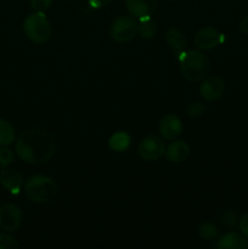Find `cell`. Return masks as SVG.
<instances>
[{
    "instance_id": "6da1fadb",
    "label": "cell",
    "mask_w": 248,
    "mask_h": 249,
    "mask_svg": "<svg viewBox=\"0 0 248 249\" xmlns=\"http://www.w3.org/2000/svg\"><path fill=\"white\" fill-rule=\"evenodd\" d=\"M15 152L24 163L40 165L48 163L53 157L56 141L51 133L45 129H28L17 136Z\"/></svg>"
},
{
    "instance_id": "7a4b0ae2",
    "label": "cell",
    "mask_w": 248,
    "mask_h": 249,
    "mask_svg": "<svg viewBox=\"0 0 248 249\" xmlns=\"http://www.w3.org/2000/svg\"><path fill=\"white\" fill-rule=\"evenodd\" d=\"M179 56L181 75L191 83H201L211 72V60L202 50H189Z\"/></svg>"
},
{
    "instance_id": "3957f363",
    "label": "cell",
    "mask_w": 248,
    "mask_h": 249,
    "mask_svg": "<svg viewBox=\"0 0 248 249\" xmlns=\"http://www.w3.org/2000/svg\"><path fill=\"white\" fill-rule=\"evenodd\" d=\"M58 185L48 175H33L24 181L23 192L32 203L44 204L53 201L58 195Z\"/></svg>"
},
{
    "instance_id": "277c9868",
    "label": "cell",
    "mask_w": 248,
    "mask_h": 249,
    "mask_svg": "<svg viewBox=\"0 0 248 249\" xmlns=\"http://www.w3.org/2000/svg\"><path fill=\"white\" fill-rule=\"evenodd\" d=\"M23 32L33 43L45 44L53 36V27L45 12L34 11L24 18Z\"/></svg>"
},
{
    "instance_id": "5b68a950",
    "label": "cell",
    "mask_w": 248,
    "mask_h": 249,
    "mask_svg": "<svg viewBox=\"0 0 248 249\" xmlns=\"http://www.w3.org/2000/svg\"><path fill=\"white\" fill-rule=\"evenodd\" d=\"M138 34V21L134 16H119L112 22L109 36L121 44L129 43Z\"/></svg>"
},
{
    "instance_id": "8992f818",
    "label": "cell",
    "mask_w": 248,
    "mask_h": 249,
    "mask_svg": "<svg viewBox=\"0 0 248 249\" xmlns=\"http://www.w3.org/2000/svg\"><path fill=\"white\" fill-rule=\"evenodd\" d=\"M165 153V143L162 136L147 135L139 142L138 155L143 160L155 162Z\"/></svg>"
},
{
    "instance_id": "52a82bcc",
    "label": "cell",
    "mask_w": 248,
    "mask_h": 249,
    "mask_svg": "<svg viewBox=\"0 0 248 249\" xmlns=\"http://www.w3.org/2000/svg\"><path fill=\"white\" fill-rule=\"evenodd\" d=\"M23 215L21 209L12 203H5L0 207V230L15 232L21 226Z\"/></svg>"
},
{
    "instance_id": "ba28073f",
    "label": "cell",
    "mask_w": 248,
    "mask_h": 249,
    "mask_svg": "<svg viewBox=\"0 0 248 249\" xmlns=\"http://www.w3.org/2000/svg\"><path fill=\"white\" fill-rule=\"evenodd\" d=\"M225 91V83L218 75H207L199 85V94L206 101L213 102L220 99Z\"/></svg>"
},
{
    "instance_id": "9c48e42d",
    "label": "cell",
    "mask_w": 248,
    "mask_h": 249,
    "mask_svg": "<svg viewBox=\"0 0 248 249\" xmlns=\"http://www.w3.org/2000/svg\"><path fill=\"white\" fill-rule=\"evenodd\" d=\"M224 34H221L214 27H203L195 34L194 43L199 50L207 51L216 48L223 43Z\"/></svg>"
},
{
    "instance_id": "30bf717a",
    "label": "cell",
    "mask_w": 248,
    "mask_h": 249,
    "mask_svg": "<svg viewBox=\"0 0 248 249\" xmlns=\"http://www.w3.org/2000/svg\"><path fill=\"white\" fill-rule=\"evenodd\" d=\"M158 131L164 140H175L182 133L181 119L177 114H165L158 123Z\"/></svg>"
},
{
    "instance_id": "8fae6325",
    "label": "cell",
    "mask_w": 248,
    "mask_h": 249,
    "mask_svg": "<svg viewBox=\"0 0 248 249\" xmlns=\"http://www.w3.org/2000/svg\"><path fill=\"white\" fill-rule=\"evenodd\" d=\"M0 185L5 190H7L10 194L18 195L21 190L23 189V175L18 170L5 168V169H1V172H0Z\"/></svg>"
},
{
    "instance_id": "7c38bea8",
    "label": "cell",
    "mask_w": 248,
    "mask_h": 249,
    "mask_svg": "<svg viewBox=\"0 0 248 249\" xmlns=\"http://www.w3.org/2000/svg\"><path fill=\"white\" fill-rule=\"evenodd\" d=\"M191 148L184 140H173L165 148V157L172 163H182L189 158Z\"/></svg>"
},
{
    "instance_id": "4fadbf2b",
    "label": "cell",
    "mask_w": 248,
    "mask_h": 249,
    "mask_svg": "<svg viewBox=\"0 0 248 249\" xmlns=\"http://www.w3.org/2000/svg\"><path fill=\"white\" fill-rule=\"evenodd\" d=\"M126 10L135 18L151 16L157 6V0H125Z\"/></svg>"
},
{
    "instance_id": "5bb4252c",
    "label": "cell",
    "mask_w": 248,
    "mask_h": 249,
    "mask_svg": "<svg viewBox=\"0 0 248 249\" xmlns=\"http://www.w3.org/2000/svg\"><path fill=\"white\" fill-rule=\"evenodd\" d=\"M219 249H248V240L242 233L228 232L219 238L216 243Z\"/></svg>"
},
{
    "instance_id": "9a60e30c",
    "label": "cell",
    "mask_w": 248,
    "mask_h": 249,
    "mask_svg": "<svg viewBox=\"0 0 248 249\" xmlns=\"http://www.w3.org/2000/svg\"><path fill=\"white\" fill-rule=\"evenodd\" d=\"M165 41L177 55L186 50L187 40L185 34L179 28H170L165 33Z\"/></svg>"
},
{
    "instance_id": "2e32d148",
    "label": "cell",
    "mask_w": 248,
    "mask_h": 249,
    "mask_svg": "<svg viewBox=\"0 0 248 249\" xmlns=\"http://www.w3.org/2000/svg\"><path fill=\"white\" fill-rule=\"evenodd\" d=\"M108 148L113 152H125L131 143V136L126 131H117L108 139Z\"/></svg>"
},
{
    "instance_id": "e0dca14e",
    "label": "cell",
    "mask_w": 248,
    "mask_h": 249,
    "mask_svg": "<svg viewBox=\"0 0 248 249\" xmlns=\"http://www.w3.org/2000/svg\"><path fill=\"white\" fill-rule=\"evenodd\" d=\"M138 21V33L142 38L150 39L153 38L156 34V22L151 16H143L136 18Z\"/></svg>"
},
{
    "instance_id": "ac0fdd59",
    "label": "cell",
    "mask_w": 248,
    "mask_h": 249,
    "mask_svg": "<svg viewBox=\"0 0 248 249\" xmlns=\"http://www.w3.org/2000/svg\"><path fill=\"white\" fill-rule=\"evenodd\" d=\"M15 141H16V133L12 124L0 118V146H10Z\"/></svg>"
},
{
    "instance_id": "d6986e66",
    "label": "cell",
    "mask_w": 248,
    "mask_h": 249,
    "mask_svg": "<svg viewBox=\"0 0 248 249\" xmlns=\"http://www.w3.org/2000/svg\"><path fill=\"white\" fill-rule=\"evenodd\" d=\"M198 236L206 241H213L218 238L219 229L211 221H204L198 226Z\"/></svg>"
},
{
    "instance_id": "ffe728a7",
    "label": "cell",
    "mask_w": 248,
    "mask_h": 249,
    "mask_svg": "<svg viewBox=\"0 0 248 249\" xmlns=\"http://www.w3.org/2000/svg\"><path fill=\"white\" fill-rule=\"evenodd\" d=\"M15 160V153L7 146H0V169H5Z\"/></svg>"
},
{
    "instance_id": "44dd1931",
    "label": "cell",
    "mask_w": 248,
    "mask_h": 249,
    "mask_svg": "<svg viewBox=\"0 0 248 249\" xmlns=\"http://www.w3.org/2000/svg\"><path fill=\"white\" fill-rule=\"evenodd\" d=\"M18 248V242L14 236L9 235V232L0 233V249H16Z\"/></svg>"
},
{
    "instance_id": "7402d4cb",
    "label": "cell",
    "mask_w": 248,
    "mask_h": 249,
    "mask_svg": "<svg viewBox=\"0 0 248 249\" xmlns=\"http://www.w3.org/2000/svg\"><path fill=\"white\" fill-rule=\"evenodd\" d=\"M204 111H206V106L199 101L192 102L186 107V113L190 118H198L204 113Z\"/></svg>"
},
{
    "instance_id": "603a6c76",
    "label": "cell",
    "mask_w": 248,
    "mask_h": 249,
    "mask_svg": "<svg viewBox=\"0 0 248 249\" xmlns=\"http://www.w3.org/2000/svg\"><path fill=\"white\" fill-rule=\"evenodd\" d=\"M221 221H223L224 226H226V228H233L236 221H237V213L235 211H232V209H229V211H226L223 214Z\"/></svg>"
},
{
    "instance_id": "cb8c5ba5",
    "label": "cell",
    "mask_w": 248,
    "mask_h": 249,
    "mask_svg": "<svg viewBox=\"0 0 248 249\" xmlns=\"http://www.w3.org/2000/svg\"><path fill=\"white\" fill-rule=\"evenodd\" d=\"M53 0H31V6L34 11L45 12L51 6Z\"/></svg>"
},
{
    "instance_id": "d4e9b609",
    "label": "cell",
    "mask_w": 248,
    "mask_h": 249,
    "mask_svg": "<svg viewBox=\"0 0 248 249\" xmlns=\"http://www.w3.org/2000/svg\"><path fill=\"white\" fill-rule=\"evenodd\" d=\"M238 228H240L241 233L248 238V213H246L245 215L241 218L240 223H238Z\"/></svg>"
},
{
    "instance_id": "484cf974",
    "label": "cell",
    "mask_w": 248,
    "mask_h": 249,
    "mask_svg": "<svg viewBox=\"0 0 248 249\" xmlns=\"http://www.w3.org/2000/svg\"><path fill=\"white\" fill-rule=\"evenodd\" d=\"M113 0H89V4L92 9H101V7L108 6Z\"/></svg>"
},
{
    "instance_id": "4316f807",
    "label": "cell",
    "mask_w": 248,
    "mask_h": 249,
    "mask_svg": "<svg viewBox=\"0 0 248 249\" xmlns=\"http://www.w3.org/2000/svg\"><path fill=\"white\" fill-rule=\"evenodd\" d=\"M240 31L246 36H248V15L243 17L242 21L240 22Z\"/></svg>"
},
{
    "instance_id": "83f0119b",
    "label": "cell",
    "mask_w": 248,
    "mask_h": 249,
    "mask_svg": "<svg viewBox=\"0 0 248 249\" xmlns=\"http://www.w3.org/2000/svg\"><path fill=\"white\" fill-rule=\"evenodd\" d=\"M167 1H179V0H167Z\"/></svg>"
}]
</instances>
